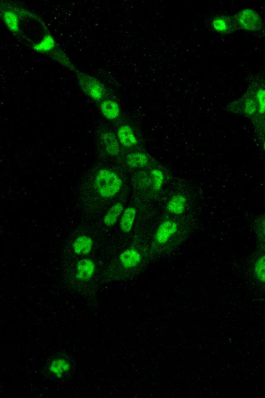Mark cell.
Instances as JSON below:
<instances>
[{"label":"cell","mask_w":265,"mask_h":398,"mask_svg":"<svg viewBox=\"0 0 265 398\" xmlns=\"http://www.w3.org/2000/svg\"><path fill=\"white\" fill-rule=\"evenodd\" d=\"M93 242L89 236H81L76 238L73 243L74 252L78 255H86L90 252L93 247Z\"/></svg>","instance_id":"cell-8"},{"label":"cell","mask_w":265,"mask_h":398,"mask_svg":"<svg viewBox=\"0 0 265 398\" xmlns=\"http://www.w3.org/2000/svg\"><path fill=\"white\" fill-rule=\"evenodd\" d=\"M153 179V187L155 190L158 191L161 188L164 180L163 172L159 169H153L151 172Z\"/></svg>","instance_id":"cell-19"},{"label":"cell","mask_w":265,"mask_h":398,"mask_svg":"<svg viewBox=\"0 0 265 398\" xmlns=\"http://www.w3.org/2000/svg\"><path fill=\"white\" fill-rule=\"evenodd\" d=\"M122 266L129 269L137 266L142 260L141 253L134 248H129L123 251L119 257Z\"/></svg>","instance_id":"cell-6"},{"label":"cell","mask_w":265,"mask_h":398,"mask_svg":"<svg viewBox=\"0 0 265 398\" xmlns=\"http://www.w3.org/2000/svg\"><path fill=\"white\" fill-rule=\"evenodd\" d=\"M69 368V364L63 359L56 360L50 366V370L58 377L67 372Z\"/></svg>","instance_id":"cell-17"},{"label":"cell","mask_w":265,"mask_h":398,"mask_svg":"<svg viewBox=\"0 0 265 398\" xmlns=\"http://www.w3.org/2000/svg\"><path fill=\"white\" fill-rule=\"evenodd\" d=\"M123 210L124 206L121 202L113 204L104 216L103 221L105 225L108 227L113 226L123 212Z\"/></svg>","instance_id":"cell-11"},{"label":"cell","mask_w":265,"mask_h":398,"mask_svg":"<svg viewBox=\"0 0 265 398\" xmlns=\"http://www.w3.org/2000/svg\"><path fill=\"white\" fill-rule=\"evenodd\" d=\"M257 100L259 113L263 114L265 113V90L260 89L257 92Z\"/></svg>","instance_id":"cell-20"},{"label":"cell","mask_w":265,"mask_h":398,"mask_svg":"<svg viewBox=\"0 0 265 398\" xmlns=\"http://www.w3.org/2000/svg\"><path fill=\"white\" fill-rule=\"evenodd\" d=\"M78 76L81 88L91 99L98 101L103 97L104 88L100 82L92 76L85 74H79Z\"/></svg>","instance_id":"cell-2"},{"label":"cell","mask_w":265,"mask_h":398,"mask_svg":"<svg viewBox=\"0 0 265 398\" xmlns=\"http://www.w3.org/2000/svg\"><path fill=\"white\" fill-rule=\"evenodd\" d=\"M102 142L105 150L109 155L115 156L119 154V143L112 134L106 133L103 135Z\"/></svg>","instance_id":"cell-14"},{"label":"cell","mask_w":265,"mask_h":398,"mask_svg":"<svg viewBox=\"0 0 265 398\" xmlns=\"http://www.w3.org/2000/svg\"><path fill=\"white\" fill-rule=\"evenodd\" d=\"M3 18L8 29L13 33H17L20 29L19 19L17 14L11 11L3 13Z\"/></svg>","instance_id":"cell-15"},{"label":"cell","mask_w":265,"mask_h":398,"mask_svg":"<svg viewBox=\"0 0 265 398\" xmlns=\"http://www.w3.org/2000/svg\"><path fill=\"white\" fill-rule=\"evenodd\" d=\"M55 46V42L53 37L49 35L45 36L41 42L35 45V50L40 53H45L52 51Z\"/></svg>","instance_id":"cell-16"},{"label":"cell","mask_w":265,"mask_h":398,"mask_svg":"<svg viewBox=\"0 0 265 398\" xmlns=\"http://www.w3.org/2000/svg\"><path fill=\"white\" fill-rule=\"evenodd\" d=\"M126 162L130 168H143L148 165L149 158L145 153L135 152L127 156Z\"/></svg>","instance_id":"cell-13"},{"label":"cell","mask_w":265,"mask_h":398,"mask_svg":"<svg viewBox=\"0 0 265 398\" xmlns=\"http://www.w3.org/2000/svg\"><path fill=\"white\" fill-rule=\"evenodd\" d=\"M178 230L176 222L173 220H165L161 223L157 230L155 238L161 244L167 243Z\"/></svg>","instance_id":"cell-4"},{"label":"cell","mask_w":265,"mask_h":398,"mask_svg":"<svg viewBox=\"0 0 265 398\" xmlns=\"http://www.w3.org/2000/svg\"><path fill=\"white\" fill-rule=\"evenodd\" d=\"M214 28L217 31L223 33L228 28V24L226 21L222 18L215 19L213 22Z\"/></svg>","instance_id":"cell-21"},{"label":"cell","mask_w":265,"mask_h":398,"mask_svg":"<svg viewBox=\"0 0 265 398\" xmlns=\"http://www.w3.org/2000/svg\"><path fill=\"white\" fill-rule=\"evenodd\" d=\"M263 229L264 234H265V222H264V224H263Z\"/></svg>","instance_id":"cell-22"},{"label":"cell","mask_w":265,"mask_h":398,"mask_svg":"<svg viewBox=\"0 0 265 398\" xmlns=\"http://www.w3.org/2000/svg\"><path fill=\"white\" fill-rule=\"evenodd\" d=\"M137 216V210L134 207H128L123 213L120 222L121 230L124 233L130 232L134 226Z\"/></svg>","instance_id":"cell-9"},{"label":"cell","mask_w":265,"mask_h":398,"mask_svg":"<svg viewBox=\"0 0 265 398\" xmlns=\"http://www.w3.org/2000/svg\"><path fill=\"white\" fill-rule=\"evenodd\" d=\"M237 20L239 25L247 30L256 31L261 26V19L258 15L250 9H246L239 13Z\"/></svg>","instance_id":"cell-3"},{"label":"cell","mask_w":265,"mask_h":398,"mask_svg":"<svg viewBox=\"0 0 265 398\" xmlns=\"http://www.w3.org/2000/svg\"><path fill=\"white\" fill-rule=\"evenodd\" d=\"M263 148H264V150L265 151V142H264V144H263Z\"/></svg>","instance_id":"cell-23"},{"label":"cell","mask_w":265,"mask_h":398,"mask_svg":"<svg viewBox=\"0 0 265 398\" xmlns=\"http://www.w3.org/2000/svg\"><path fill=\"white\" fill-rule=\"evenodd\" d=\"M103 115L109 120H113L118 117L120 114L119 105L115 102L108 100L103 101L100 106Z\"/></svg>","instance_id":"cell-12"},{"label":"cell","mask_w":265,"mask_h":398,"mask_svg":"<svg viewBox=\"0 0 265 398\" xmlns=\"http://www.w3.org/2000/svg\"><path fill=\"white\" fill-rule=\"evenodd\" d=\"M94 184L98 194L104 198L109 199L120 192L122 181L113 171L102 169L97 173Z\"/></svg>","instance_id":"cell-1"},{"label":"cell","mask_w":265,"mask_h":398,"mask_svg":"<svg viewBox=\"0 0 265 398\" xmlns=\"http://www.w3.org/2000/svg\"><path fill=\"white\" fill-rule=\"evenodd\" d=\"M255 274L257 278L262 282H265V255L260 257L255 265Z\"/></svg>","instance_id":"cell-18"},{"label":"cell","mask_w":265,"mask_h":398,"mask_svg":"<svg viewBox=\"0 0 265 398\" xmlns=\"http://www.w3.org/2000/svg\"><path fill=\"white\" fill-rule=\"evenodd\" d=\"M186 204V198L181 195H177L169 202L167 209L172 214L180 215L185 211Z\"/></svg>","instance_id":"cell-10"},{"label":"cell","mask_w":265,"mask_h":398,"mask_svg":"<svg viewBox=\"0 0 265 398\" xmlns=\"http://www.w3.org/2000/svg\"><path fill=\"white\" fill-rule=\"evenodd\" d=\"M95 269V264L92 260L89 259H82L76 265V277L81 281H89L93 276Z\"/></svg>","instance_id":"cell-5"},{"label":"cell","mask_w":265,"mask_h":398,"mask_svg":"<svg viewBox=\"0 0 265 398\" xmlns=\"http://www.w3.org/2000/svg\"><path fill=\"white\" fill-rule=\"evenodd\" d=\"M118 137L121 145L125 147L131 148L137 145L138 140L128 125L124 124L120 127Z\"/></svg>","instance_id":"cell-7"}]
</instances>
